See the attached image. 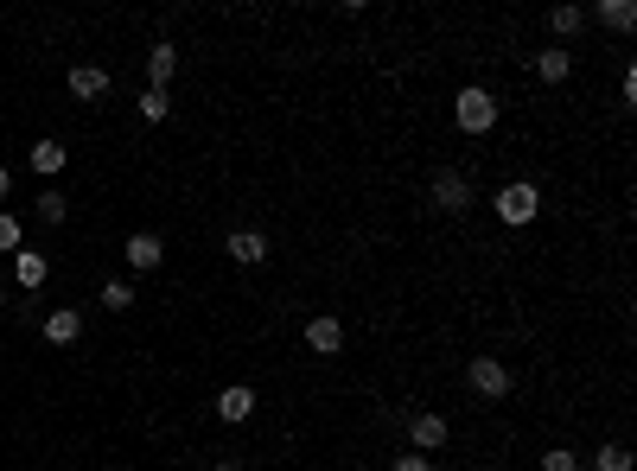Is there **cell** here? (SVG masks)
<instances>
[{"label": "cell", "instance_id": "ba28073f", "mask_svg": "<svg viewBox=\"0 0 637 471\" xmlns=\"http://www.w3.org/2000/svg\"><path fill=\"white\" fill-rule=\"evenodd\" d=\"M306 351H313V357H338L344 351V319H332V312L306 319Z\"/></svg>", "mask_w": 637, "mask_h": 471}, {"label": "cell", "instance_id": "ffe728a7", "mask_svg": "<svg viewBox=\"0 0 637 471\" xmlns=\"http://www.w3.org/2000/svg\"><path fill=\"white\" fill-rule=\"evenodd\" d=\"M71 217V198L64 191H39V223H64Z\"/></svg>", "mask_w": 637, "mask_h": 471}, {"label": "cell", "instance_id": "7c38bea8", "mask_svg": "<svg viewBox=\"0 0 637 471\" xmlns=\"http://www.w3.org/2000/svg\"><path fill=\"white\" fill-rule=\"evenodd\" d=\"M64 160H71V153H64V141H32V153H26V166L39 172V179H58Z\"/></svg>", "mask_w": 637, "mask_h": 471}, {"label": "cell", "instance_id": "603a6c76", "mask_svg": "<svg viewBox=\"0 0 637 471\" xmlns=\"http://www.w3.org/2000/svg\"><path fill=\"white\" fill-rule=\"evenodd\" d=\"M0 255H20V223L0 211Z\"/></svg>", "mask_w": 637, "mask_h": 471}, {"label": "cell", "instance_id": "e0dca14e", "mask_svg": "<svg viewBox=\"0 0 637 471\" xmlns=\"http://www.w3.org/2000/svg\"><path fill=\"white\" fill-rule=\"evenodd\" d=\"M599 26H612V32H631L637 26V7H631V0H599Z\"/></svg>", "mask_w": 637, "mask_h": 471}, {"label": "cell", "instance_id": "5b68a950", "mask_svg": "<svg viewBox=\"0 0 637 471\" xmlns=\"http://www.w3.org/2000/svg\"><path fill=\"white\" fill-rule=\"evenodd\" d=\"M446 433H453V427H446V414H434V408L408 414V446H415L421 459H427V452H440V446H446Z\"/></svg>", "mask_w": 637, "mask_h": 471}, {"label": "cell", "instance_id": "8fae6325", "mask_svg": "<svg viewBox=\"0 0 637 471\" xmlns=\"http://www.w3.org/2000/svg\"><path fill=\"white\" fill-rule=\"evenodd\" d=\"M13 281H20L26 293H39V287L51 281V261H45L39 249H20V255H13Z\"/></svg>", "mask_w": 637, "mask_h": 471}, {"label": "cell", "instance_id": "8992f818", "mask_svg": "<svg viewBox=\"0 0 637 471\" xmlns=\"http://www.w3.org/2000/svg\"><path fill=\"white\" fill-rule=\"evenodd\" d=\"M122 261H128L134 274H153V268H160V261H166V242L153 236V230H134V236L122 242Z\"/></svg>", "mask_w": 637, "mask_h": 471}, {"label": "cell", "instance_id": "3957f363", "mask_svg": "<svg viewBox=\"0 0 637 471\" xmlns=\"http://www.w3.org/2000/svg\"><path fill=\"white\" fill-rule=\"evenodd\" d=\"M466 382H472V395L504 401V395H510V363H504V357H472V363H466Z\"/></svg>", "mask_w": 637, "mask_h": 471}, {"label": "cell", "instance_id": "cb8c5ba5", "mask_svg": "<svg viewBox=\"0 0 637 471\" xmlns=\"http://www.w3.org/2000/svg\"><path fill=\"white\" fill-rule=\"evenodd\" d=\"M389 471H434V459H421V452H402V459H395Z\"/></svg>", "mask_w": 637, "mask_h": 471}, {"label": "cell", "instance_id": "9a60e30c", "mask_svg": "<svg viewBox=\"0 0 637 471\" xmlns=\"http://www.w3.org/2000/svg\"><path fill=\"white\" fill-rule=\"evenodd\" d=\"M536 77L542 83H567V77H574V51H561V45L536 51Z\"/></svg>", "mask_w": 637, "mask_h": 471}, {"label": "cell", "instance_id": "83f0119b", "mask_svg": "<svg viewBox=\"0 0 637 471\" xmlns=\"http://www.w3.org/2000/svg\"><path fill=\"white\" fill-rule=\"evenodd\" d=\"M478 471H485V465H478Z\"/></svg>", "mask_w": 637, "mask_h": 471}, {"label": "cell", "instance_id": "30bf717a", "mask_svg": "<svg viewBox=\"0 0 637 471\" xmlns=\"http://www.w3.org/2000/svg\"><path fill=\"white\" fill-rule=\"evenodd\" d=\"M147 77H153L147 90H166V83L179 77V45H172V39H160V45L147 51Z\"/></svg>", "mask_w": 637, "mask_h": 471}, {"label": "cell", "instance_id": "6da1fadb", "mask_svg": "<svg viewBox=\"0 0 637 471\" xmlns=\"http://www.w3.org/2000/svg\"><path fill=\"white\" fill-rule=\"evenodd\" d=\"M453 121H459V134H491L497 128V96L466 83V90L453 96Z\"/></svg>", "mask_w": 637, "mask_h": 471}, {"label": "cell", "instance_id": "d6986e66", "mask_svg": "<svg viewBox=\"0 0 637 471\" xmlns=\"http://www.w3.org/2000/svg\"><path fill=\"white\" fill-rule=\"evenodd\" d=\"M166 115H172V96L166 90H141V121H147V128H160Z\"/></svg>", "mask_w": 637, "mask_h": 471}, {"label": "cell", "instance_id": "4fadbf2b", "mask_svg": "<svg viewBox=\"0 0 637 471\" xmlns=\"http://www.w3.org/2000/svg\"><path fill=\"white\" fill-rule=\"evenodd\" d=\"M77 331H83V312L77 306L45 312V344H77Z\"/></svg>", "mask_w": 637, "mask_h": 471}, {"label": "cell", "instance_id": "277c9868", "mask_svg": "<svg viewBox=\"0 0 637 471\" xmlns=\"http://www.w3.org/2000/svg\"><path fill=\"white\" fill-rule=\"evenodd\" d=\"M434 204L446 217H466L472 211V179L459 166H446V172H434Z\"/></svg>", "mask_w": 637, "mask_h": 471}, {"label": "cell", "instance_id": "52a82bcc", "mask_svg": "<svg viewBox=\"0 0 637 471\" xmlns=\"http://www.w3.org/2000/svg\"><path fill=\"white\" fill-rule=\"evenodd\" d=\"M223 255H230L236 268H262V261H268V236L262 230H230V236H223Z\"/></svg>", "mask_w": 637, "mask_h": 471}, {"label": "cell", "instance_id": "44dd1931", "mask_svg": "<svg viewBox=\"0 0 637 471\" xmlns=\"http://www.w3.org/2000/svg\"><path fill=\"white\" fill-rule=\"evenodd\" d=\"M102 306H109V312H128V306H134V287H128V281H102Z\"/></svg>", "mask_w": 637, "mask_h": 471}, {"label": "cell", "instance_id": "4316f807", "mask_svg": "<svg viewBox=\"0 0 637 471\" xmlns=\"http://www.w3.org/2000/svg\"><path fill=\"white\" fill-rule=\"evenodd\" d=\"M0 312H7V293H0Z\"/></svg>", "mask_w": 637, "mask_h": 471}, {"label": "cell", "instance_id": "9c48e42d", "mask_svg": "<svg viewBox=\"0 0 637 471\" xmlns=\"http://www.w3.org/2000/svg\"><path fill=\"white\" fill-rule=\"evenodd\" d=\"M249 414H255V389H249V382H230V389L217 395V421L223 427H243Z\"/></svg>", "mask_w": 637, "mask_h": 471}, {"label": "cell", "instance_id": "7a4b0ae2", "mask_svg": "<svg viewBox=\"0 0 637 471\" xmlns=\"http://www.w3.org/2000/svg\"><path fill=\"white\" fill-rule=\"evenodd\" d=\"M536 211H542V191L529 185V179H516V185H504V191H497V217H504L510 230L536 223Z\"/></svg>", "mask_w": 637, "mask_h": 471}, {"label": "cell", "instance_id": "7402d4cb", "mask_svg": "<svg viewBox=\"0 0 637 471\" xmlns=\"http://www.w3.org/2000/svg\"><path fill=\"white\" fill-rule=\"evenodd\" d=\"M542 471H587V465H580V452H567V446H548V452H542Z\"/></svg>", "mask_w": 637, "mask_h": 471}, {"label": "cell", "instance_id": "484cf974", "mask_svg": "<svg viewBox=\"0 0 637 471\" xmlns=\"http://www.w3.org/2000/svg\"><path fill=\"white\" fill-rule=\"evenodd\" d=\"M211 471H236V465H211Z\"/></svg>", "mask_w": 637, "mask_h": 471}, {"label": "cell", "instance_id": "2e32d148", "mask_svg": "<svg viewBox=\"0 0 637 471\" xmlns=\"http://www.w3.org/2000/svg\"><path fill=\"white\" fill-rule=\"evenodd\" d=\"M587 20H593L587 7H548V32H555V39H574Z\"/></svg>", "mask_w": 637, "mask_h": 471}, {"label": "cell", "instance_id": "d4e9b609", "mask_svg": "<svg viewBox=\"0 0 637 471\" xmlns=\"http://www.w3.org/2000/svg\"><path fill=\"white\" fill-rule=\"evenodd\" d=\"M7 191H13V172H7V166H0V198H7Z\"/></svg>", "mask_w": 637, "mask_h": 471}, {"label": "cell", "instance_id": "ac0fdd59", "mask_svg": "<svg viewBox=\"0 0 637 471\" xmlns=\"http://www.w3.org/2000/svg\"><path fill=\"white\" fill-rule=\"evenodd\" d=\"M580 465H593V471H631V446L612 440V446H599L593 459H580Z\"/></svg>", "mask_w": 637, "mask_h": 471}, {"label": "cell", "instance_id": "5bb4252c", "mask_svg": "<svg viewBox=\"0 0 637 471\" xmlns=\"http://www.w3.org/2000/svg\"><path fill=\"white\" fill-rule=\"evenodd\" d=\"M71 96H77V102L109 96V71H102V64H77V71H71Z\"/></svg>", "mask_w": 637, "mask_h": 471}]
</instances>
